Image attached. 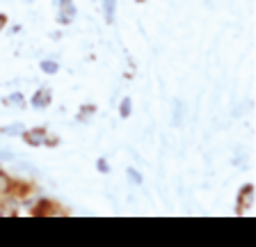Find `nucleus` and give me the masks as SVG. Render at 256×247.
I'll list each match as a JSON object with an SVG mask.
<instances>
[{"mask_svg": "<svg viewBox=\"0 0 256 247\" xmlns=\"http://www.w3.org/2000/svg\"><path fill=\"white\" fill-rule=\"evenodd\" d=\"M23 140L28 142L30 146H50L55 144V140L50 138L48 128H30V130H23Z\"/></svg>", "mask_w": 256, "mask_h": 247, "instance_id": "1", "label": "nucleus"}, {"mask_svg": "<svg viewBox=\"0 0 256 247\" xmlns=\"http://www.w3.org/2000/svg\"><path fill=\"white\" fill-rule=\"evenodd\" d=\"M55 5H58V23L69 26V23L76 18V14H78L74 0H55Z\"/></svg>", "mask_w": 256, "mask_h": 247, "instance_id": "2", "label": "nucleus"}, {"mask_svg": "<svg viewBox=\"0 0 256 247\" xmlns=\"http://www.w3.org/2000/svg\"><path fill=\"white\" fill-rule=\"evenodd\" d=\"M254 186H245V190L238 194V213L254 215Z\"/></svg>", "mask_w": 256, "mask_h": 247, "instance_id": "3", "label": "nucleus"}, {"mask_svg": "<svg viewBox=\"0 0 256 247\" xmlns=\"http://www.w3.org/2000/svg\"><path fill=\"white\" fill-rule=\"evenodd\" d=\"M50 101H53V96H50V90H46V87L37 90L34 94H32V98H30L32 108H48L50 106Z\"/></svg>", "mask_w": 256, "mask_h": 247, "instance_id": "4", "label": "nucleus"}, {"mask_svg": "<svg viewBox=\"0 0 256 247\" xmlns=\"http://www.w3.org/2000/svg\"><path fill=\"white\" fill-rule=\"evenodd\" d=\"M103 16H106V23H114V16H117V0H103Z\"/></svg>", "mask_w": 256, "mask_h": 247, "instance_id": "5", "label": "nucleus"}, {"mask_svg": "<svg viewBox=\"0 0 256 247\" xmlns=\"http://www.w3.org/2000/svg\"><path fill=\"white\" fill-rule=\"evenodd\" d=\"M39 69L46 76H55L60 71V62L58 60H42V62H39Z\"/></svg>", "mask_w": 256, "mask_h": 247, "instance_id": "6", "label": "nucleus"}, {"mask_svg": "<svg viewBox=\"0 0 256 247\" xmlns=\"http://www.w3.org/2000/svg\"><path fill=\"white\" fill-rule=\"evenodd\" d=\"M183 101L181 98H176L174 101V126H181V122H183Z\"/></svg>", "mask_w": 256, "mask_h": 247, "instance_id": "7", "label": "nucleus"}, {"mask_svg": "<svg viewBox=\"0 0 256 247\" xmlns=\"http://www.w3.org/2000/svg\"><path fill=\"white\" fill-rule=\"evenodd\" d=\"M2 103H5V106H23L26 98H23L21 92H14V94H10L7 98H2Z\"/></svg>", "mask_w": 256, "mask_h": 247, "instance_id": "8", "label": "nucleus"}, {"mask_svg": "<svg viewBox=\"0 0 256 247\" xmlns=\"http://www.w3.org/2000/svg\"><path fill=\"white\" fill-rule=\"evenodd\" d=\"M12 183H14V181H12V178L7 176V174H2V172H0V197H5V194L10 192Z\"/></svg>", "mask_w": 256, "mask_h": 247, "instance_id": "9", "label": "nucleus"}, {"mask_svg": "<svg viewBox=\"0 0 256 247\" xmlns=\"http://www.w3.org/2000/svg\"><path fill=\"white\" fill-rule=\"evenodd\" d=\"M23 124H12V126H2L0 133H7V135H23Z\"/></svg>", "mask_w": 256, "mask_h": 247, "instance_id": "10", "label": "nucleus"}, {"mask_svg": "<svg viewBox=\"0 0 256 247\" xmlns=\"http://www.w3.org/2000/svg\"><path fill=\"white\" fill-rule=\"evenodd\" d=\"M130 110H133V103H130V98H124L122 101V106H119V114H122V117H128V114H130Z\"/></svg>", "mask_w": 256, "mask_h": 247, "instance_id": "11", "label": "nucleus"}, {"mask_svg": "<svg viewBox=\"0 0 256 247\" xmlns=\"http://www.w3.org/2000/svg\"><path fill=\"white\" fill-rule=\"evenodd\" d=\"M126 176H128V181H133L135 186H140V183H142V174H140L138 170H135V167H130V170H128Z\"/></svg>", "mask_w": 256, "mask_h": 247, "instance_id": "12", "label": "nucleus"}, {"mask_svg": "<svg viewBox=\"0 0 256 247\" xmlns=\"http://www.w3.org/2000/svg\"><path fill=\"white\" fill-rule=\"evenodd\" d=\"M98 167H101V172H103V174L108 172V162H106V160H98Z\"/></svg>", "mask_w": 256, "mask_h": 247, "instance_id": "13", "label": "nucleus"}, {"mask_svg": "<svg viewBox=\"0 0 256 247\" xmlns=\"http://www.w3.org/2000/svg\"><path fill=\"white\" fill-rule=\"evenodd\" d=\"M5 23H7V16H5V14H0V30L5 28Z\"/></svg>", "mask_w": 256, "mask_h": 247, "instance_id": "14", "label": "nucleus"}, {"mask_svg": "<svg viewBox=\"0 0 256 247\" xmlns=\"http://www.w3.org/2000/svg\"><path fill=\"white\" fill-rule=\"evenodd\" d=\"M138 2H144V0H138Z\"/></svg>", "mask_w": 256, "mask_h": 247, "instance_id": "15", "label": "nucleus"}]
</instances>
